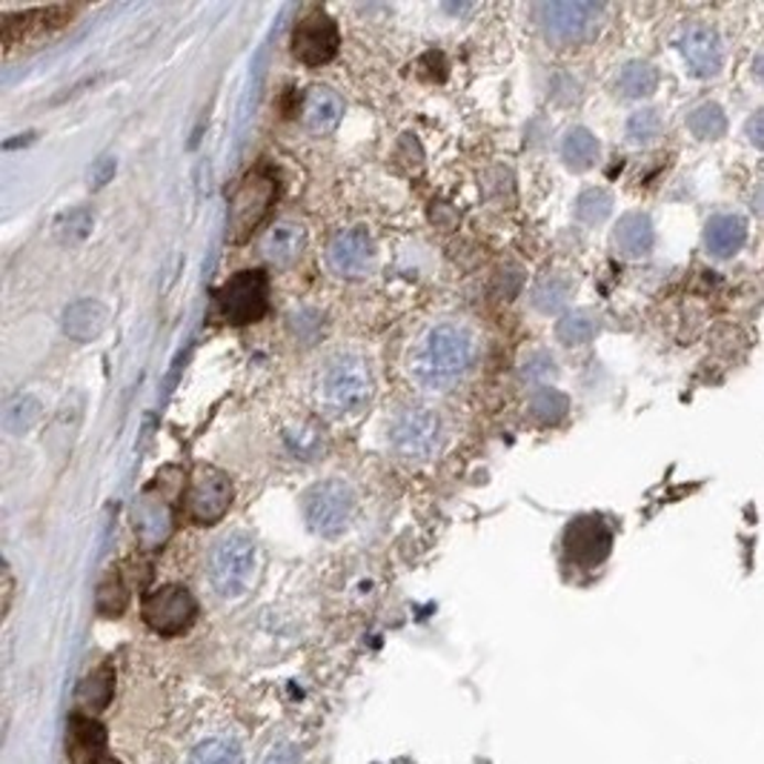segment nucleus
Instances as JSON below:
<instances>
[{"instance_id":"obj_1","label":"nucleus","mask_w":764,"mask_h":764,"mask_svg":"<svg viewBox=\"0 0 764 764\" xmlns=\"http://www.w3.org/2000/svg\"><path fill=\"white\" fill-rule=\"evenodd\" d=\"M478 341L464 324H435L410 358V373L421 387L446 389L473 367Z\"/></svg>"},{"instance_id":"obj_2","label":"nucleus","mask_w":764,"mask_h":764,"mask_svg":"<svg viewBox=\"0 0 764 764\" xmlns=\"http://www.w3.org/2000/svg\"><path fill=\"white\" fill-rule=\"evenodd\" d=\"M321 396L335 416H355L373 396V376L362 355H335L321 376Z\"/></svg>"},{"instance_id":"obj_3","label":"nucleus","mask_w":764,"mask_h":764,"mask_svg":"<svg viewBox=\"0 0 764 764\" xmlns=\"http://www.w3.org/2000/svg\"><path fill=\"white\" fill-rule=\"evenodd\" d=\"M267 298L269 281L261 269H241L215 292V315L233 326L252 324L263 319Z\"/></svg>"},{"instance_id":"obj_4","label":"nucleus","mask_w":764,"mask_h":764,"mask_svg":"<svg viewBox=\"0 0 764 764\" xmlns=\"http://www.w3.org/2000/svg\"><path fill=\"white\" fill-rule=\"evenodd\" d=\"M441 421L430 407H403L389 424V446L407 464H424L439 450Z\"/></svg>"},{"instance_id":"obj_5","label":"nucleus","mask_w":764,"mask_h":764,"mask_svg":"<svg viewBox=\"0 0 764 764\" xmlns=\"http://www.w3.org/2000/svg\"><path fill=\"white\" fill-rule=\"evenodd\" d=\"M255 573V545L244 532H229L215 545L209 556V581L215 593L224 599H238L247 593Z\"/></svg>"},{"instance_id":"obj_6","label":"nucleus","mask_w":764,"mask_h":764,"mask_svg":"<svg viewBox=\"0 0 764 764\" xmlns=\"http://www.w3.org/2000/svg\"><path fill=\"white\" fill-rule=\"evenodd\" d=\"M278 184L267 166H258L244 177V184L235 190L229 204V241H244L267 218L269 206L276 201Z\"/></svg>"},{"instance_id":"obj_7","label":"nucleus","mask_w":764,"mask_h":764,"mask_svg":"<svg viewBox=\"0 0 764 764\" xmlns=\"http://www.w3.org/2000/svg\"><path fill=\"white\" fill-rule=\"evenodd\" d=\"M355 513V493L347 482L330 478L304 493V518L312 532L333 538L347 530Z\"/></svg>"},{"instance_id":"obj_8","label":"nucleus","mask_w":764,"mask_h":764,"mask_svg":"<svg viewBox=\"0 0 764 764\" xmlns=\"http://www.w3.org/2000/svg\"><path fill=\"white\" fill-rule=\"evenodd\" d=\"M198 616V602L181 584H163L143 599V622L161 636L184 633Z\"/></svg>"},{"instance_id":"obj_9","label":"nucleus","mask_w":764,"mask_h":764,"mask_svg":"<svg viewBox=\"0 0 764 764\" xmlns=\"http://www.w3.org/2000/svg\"><path fill=\"white\" fill-rule=\"evenodd\" d=\"M536 14L550 41L575 43L584 41L593 32L602 9L595 3H581V0H552V3L536 7Z\"/></svg>"},{"instance_id":"obj_10","label":"nucleus","mask_w":764,"mask_h":764,"mask_svg":"<svg viewBox=\"0 0 764 764\" xmlns=\"http://www.w3.org/2000/svg\"><path fill=\"white\" fill-rule=\"evenodd\" d=\"M233 502V484L220 470L215 467H198L190 478V489H186V513L192 521L198 524H215L224 518Z\"/></svg>"},{"instance_id":"obj_11","label":"nucleus","mask_w":764,"mask_h":764,"mask_svg":"<svg viewBox=\"0 0 764 764\" xmlns=\"http://www.w3.org/2000/svg\"><path fill=\"white\" fill-rule=\"evenodd\" d=\"M338 26L326 12L315 9L304 18V21L295 26V35H292V52L301 64L306 66H321L330 64L338 52Z\"/></svg>"},{"instance_id":"obj_12","label":"nucleus","mask_w":764,"mask_h":764,"mask_svg":"<svg viewBox=\"0 0 764 764\" xmlns=\"http://www.w3.org/2000/svg\"><path fill=\"white\" fill-rule=\"evenodd\" d=\"M613 547V532L599 516H579L567 524L564 550L581 567H593L607 559Z\"/></svg>"},{"instance_id":"obj_13","label":"nucleus","mask_w":764,"mask_h":764,"mask_svg":"<svg viewBox=\"0 0 764 764\" xmlns=\"http://www.w3.org/2000/svg\"><path fill=\"white\" fill-rule=\"evenodd\" d=\"M373 258H376V247L367 229L362 227L338 233L326 249V263L338 278H364L373 267Z\"/></svg>"},{"instance_id":"obj_14","label":"nucleus","mask_w":764,"mask_h":764,"mask_svg":"<svg viewBox=\"0 0 764 764\" xmlns=\"http://www.w3.org/2000/svg\"><path fill=\"white\" fill-rule=\"evenodd\" d=\"M679 50L696 78H713L722 69V37L708 23H690L681 32Z\"/></svg>"},{"instance_id":"obj_15","label":"nucleus","mask_w":764,"mask_h":764,"mask_svg":"<svg viewBox=\"0 0 764 764\" xmlns=\"http://www.w3.org/2000/svg\"><path fill=\"white\" fill-rule=\"evenodd\" d=\"M75 9L50 7V9H29V12L3 14V46L14 50L18 43H26L29 35H50L55 29H64L72 21Z\"/></svg>"},{"instance_id":"obj_16","label":"nucleus","mask_w":764,"mask_h":764,"mask_svg":"<svg viewBox=\"0 0 764 764\" xmlns=\"http://www.w3.org/2000/svg\"><path fill=\"white\" fill-rule=\"evenodd\" d=\"M306 247V229L298 224V220H278L276 227H269V233L263 235L261 252L267 255V261H272L276 267H290L301 258Z\"/></svg>"},{"instance_id":"obj_17","label":"nucleus","mask_w":764,"mask_h":764,"mask_svg":"<svg viewBox=\"0 0 764 764\" xmlns=\"http://www.w3.org/2000/svg\"><path fill=\"white\" fill-rule=\"evenodd\" d=\"M134 530H138V538H141L147 547H155L166 541L172 530V509L170 504L163 502V496H155L149 489L147 496L138 502L134 507Z\"/></svg>"},{"instance_id":"obj_18","label":"nucleus","mask_w":764,"mask_h":764,"mask_svg":"<svg viewBox=\"0 0 764 764\" xmlns=\"http://www.w3.org/2000/svg\"><path fill=\"white\" fill-rule=\"evenodd\" d=\"M104 747V728L84 713L69 715L66 728V756L72 764H95Z\"/></svg>"},{"instance_id":"obj_19","label":"nucleus","mask_w":764,"mask_h":764,"mask_svg":"<svg viewBox=\"0 0 764 764\" xmlns=\"http://www.w3.org/2000/svg\"><path fill=\"white\" fill-rule=\"evenodd\" d=\"M747 241V220L742 215L724 213L715 215L708 220V229H704V247L713 258H730L736 255L739 249Z\"/></svg>"},{"instance_id":"obj_20","label":"nucleus","mask_w":764,"mask_h":764,"mask_svg":"<svg viewBox=\"0 0 764 764\" xmlns=\"http://www.w3.org/2000/svg\"><path fill=\"white\" fill-rule=\"evenodd\" d=\"M64 335L78 344H86V341L98 338L107 326V310L100 301H93V298H84V301H75L72 306H66L64 312Z\"/></svg>"},{"instance_id":"obj_21","label":"nucleus","mask_w":764,"mask_h":764,"mask_svg":"<svg viewBox=\"0 0 764 764\" xmlns=\"http://www.w3.org/2000/svg\"><path fill=\"white\" fill-rule=\"evenodd\" d=\"M344 115V100L330 86H312L304 100V123L310 132H333Z\"/></svg>"},{"instance_id":"obj_22","label":"nucleus","mask_w":764,"mask_h":764,"mask_svg":"<svg viewBox=\"0 0 764 764\" xmlns=\"http://www.w3.org/2000/svg\"><path fill=\"white\" fill-rule=\"evenodd\" d=\"M613 244L624 258H644L653 247V220L644 213H627L613 229Z\"/></svg>"},{"instance_id":"obj_23","label":"nucleus","mask_w":764,"mask_h":764,"mask_svg":"<svg viewBox=\"0 0 764 764\" xmlns=\"http://www.w3.org/2000/svg\"><path fill=\"white\" fill-rule=\"evenodd\" d=\"M570 295H573V281L567 276H561V272H547V276L538 278L536 287H532L530 301L538 312L556 315V312L564 310Z\"/></svg>"},{"instance_id":"obj_24","label":"nucleus","mask_w":764,"mask_h":764,"mask_svg":"<svg viewBox=\"0 0 764 764\" xmlns=\"http://www.w3.org/2000/svg\"><path fill=\"white\" fill-rule=\"evenodd\" d=\"M599 152H602L599 138L584 127L570 129V132L564 134V143H561V158H564L567 166L575 172H584L590 170V166H595Z\"/></svg>"},{"instance_id":"obj_25","label":"nucleus","mask_w":764,"mask_h":764,"mask_svg":"<svg viewBox=\"0 0 764 764\" xmlns=\"http://www.w3.org/2000/svg\"><path fill=\"white\" fill-rule=\"evenodd\" d=\"M595 335H599V319H595L590 310L567 312L564 319L556 324V338H559L564 347H584Z\"/></svg>"},{"instance_id":"obj_26","label":"nucleus","mask_w":764,"mask_h":764,"mask_svg":"<svg viewBox=\"0 0 764 764\" xmlns=\"http://www.w3.org/2000/svg\"><path fill=\"white\" fill-rule=\"evenodd\" d=\"M658 86V69L647 61H633L618 75V93L624 98H647L656 93Z\"/></svg>"},{"instance_id":"obj_27","label":"nucleus","mask_w":764,"mask_h":764,"mask_svg":"<svg viewBox=\"0 0 764 764\" xmlns=\"http://www.w3.org/2000/svg\"><path fill=\"white\" fill-rule=\"evenodd\" d=\"M687 127L699 141H715V138H722L728 132V118H724V109L719 104H701L690 112Z\"/></svg>"},{"instance_id":"obj_28","label":"nucleus","mask_w":764,"mask_h":764,"mask_svg":"<svg viewBox=\"0 0 764 764\" xmlns=\"http://www.w3.org/2000/svg\"><path fill=\"white\" fill-rule=\"evenodd\" d=\"M570 410V401H567L564 392L552 387H541L532 392L530 398V416L536 418L538 424H559L561 418Z\"/></svg>"},{"instance_id":"obj_29","label":"nucleus","mask_w":764,"mask_h":764,"mask_svg":"<svg viewBox=\"0 0 764 764\" xmlns=\"http://www.w3.org/2000/svg\"><path fill=\"white\" fill-rule=\"evenodd\" d=\"M190 764H244V753L238 742L224 736L206 739L192 751Z\"/></svg>"},{"instance_id":"obj_30","label":"nucleus","mask_w":764,"mask_h":764,"mask_svg":"<svg viewBox=\"0 0 764 764\" xmlns=\"http://www.w3.org/2000/svg\"><path fill=\"white\" fill-rule=\"evenodd\" d=\"M112 687H115L112 670H109V667H100L98 672H93V676H89V679H86L84 685L78 687L80 708H86L89 713H95V710H104L107 708L109 696H112Z\"/></svg>"},{"instance_id":"obj_31","label":"nucleus","mask_w":764,"mask_h":764,"mask_svg":"<svg viewBox=\"0 0 764 764\" xmlns=\"http://www.w3.org/2000/svg\"><path fill=\"white\" fill-rule=\"evenodd\" d=\"M610 213H613V198H610V192L602 190V186L584 190L579 195V201H575V218L581 224H588V227L602 224Z\"/></svg>"},{"instance_id":"obj_32","label":"nucleus","mask_w":764,"mask_h":764,"mask_svg":"<svg viewBox=\"0 0 764 764\" xmlns=\"http://www.w3.org/2000/svg\"><path fill=\"white\" fill-rule=\"evenodd\" d=\"M41 416V403L32 396H18L3 412V427H7L9 435H23V432L32 430V424Z\"/></svg>"},{"instance_id":"obj_33","label":"nucleus","mask_w":764,"mask_h":764,"mask_svg":"<svg viewBox=\"0 0 764 764\" xmlns=\"http://www.w3.org/2000/svg\"><path fill=\"white\" fill-rule=\"evenodd\" d=\"M658 134H661V115L656 112V109H638V112L631 115V121H627V138H631V143H650L656 141Z\"/></svg>"},{"instance_id":"obj_34","label":"nucleus","mask_w":764,"mask_h":764,"mask_svg":"<svg viewBox=\"0 0 764 764\" xmlns=\"http://www.w3.org/2000/svg\"><path fill=\"white\" fill-rule=\"evenodd\" d=\"M127 607V590H123L118 575H109L98 590V610L104 616H118Z\"/></svg>"},{"instance_id":"obj_35","label":"nucleus","mask_w":764,"mask_h":764,"mask_svg":"<svg viewBox=\"0 0 764 764\" xmlns=\"http://www.w3.org/2000/svg\"><path fill=\"white\" fill-rule=\"evenodd\" d=\"M552 373H556V362H552L550 353H532L524 358L521 364V378L524 381H545V378H550Z\"/></svg>"},{"instance_id":"obj_36","label":"nucleus","mask_w":764,"mask_h":764,"mask_svg":"<svg viewBox=\"0 0 764 764\" xmlns=\"http://www.w3.org/2000/svg\"><path fill=\"white\" fill-rule=\"evenodd\" d=\"M744 134H747V141H751L753 147L764 152V109H758L756 115H751V121H747V127H744Z\"/></svg>"},{"instance_id":"obj_37","label":"nucleus","mask_w":764,"mask_h":764,"mask_svg":"<svg viewBox=\"0 0 764 764\" xmlns=\"http://www.w3.org/2000/svg\"><path fill=\"white\" fill-rule=\"evenodd\" d=\"M753 75L764 84V55H758L756 61H753Z\"/></svg>"},{"instance_id":"obj_38","label":"nucleus","mask_w":764,"mask_h":764,"mask_svg":"<svg viewBox=\"0 0 764 764\" xmlns=\"http://www.w3.org/2000/svg\"><path fill=\"white\" fill-rule=\"evenodd\" d=\"M753 206H756L758 215H764V184H762V190L756 192V198H753Z\"/></svg>"},{"instance_id":"obj_39","label":"nucleus","mask_w":764,"mask_h":764,"mask_svg":"<svg viewBox=\"0 0 764 764\" xmlns=\"http://www.w3.org/2000/svg\"><path fill=\"white\" fill-rule=\"evenodd\" d=\"M95 764H121V762H118V758H98Z\"/></svg>"}]
</instances>
